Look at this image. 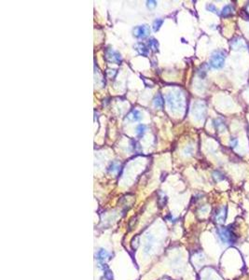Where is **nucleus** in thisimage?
Masks as SVG:
<instances>
[{
    "label": "nucleus",
    "instance_id": "15",
    "mask_svg": "<svg viewBox=\"0 0 249 280\" xmlns=\"http://www.w3.org/2000/svg\"><path fill=\"white\" fill-rule=\"evenodd\" d=\"M213 178H214L215 181H216V182L221 181V180H223V179L225 178L224 175H223L220 171H215V172L213 173Z\"/></svg>",
    "mask_w": 249,
    "mask_h": 280
},
{
    "label": "nucleus",
    "instance_id": "19",
    "mask_svg": "<svg viewBox=\"0 0 249 280\" xmlns=\"http://www.w3.org/2000/svg\"><path fill=\"white\" fill-rule=\"evenodd\" d=\"M206 9H207V11H211V12L218 13V12H217V9H216V7L214 4H208V5L206 6Z\"/></svg>",
    "mask_w": 249,
    "mask_h": 280
},
{
    "label": "nucleus",
    "instance_id": "17",
    "mask_svg": "<svg viewBox=\"0 0 249 280\" xmlns=\"http://www.w3.org/2000/svg\"><path fill=\"white\" fill-rule=\"evenodd\" d=\"M104 278L106 280H113L114 276H113V273H112L111 270H109L108 268H106V269L104 270Z\"/></svg>",
    "mask_w": 249,
    "mask_h": 280
},
{
    "label": "nucleus",
    "instance_id": "14",
    "mask_svg": "<svg viewBox=\"0 0 249 280\" xmlns=\"http://www.w3.org/2000/svg\"><path fill=\"white\" fill-rule=\"evenodd\" d=\"M149 47L152 51L156 52V51L158 50V48H159V43H158V41H157L156 39L151 38V39L149 41Z\"/></svg>",
    "mask_w": 249,
    "mask_h": 280
},
{
    "label": "nucleus",
    "instance_id": "10",
    "mask_svg": "<svg viewBox=\"0 0 249 280\" xmlns=\"http://www.w3.org/2000/svg\"><path fill=\"white\" fill-rule=\"evenodd\" d=\"M136 49L138 52V53L141 54L142 56H148L149 55V50L148 49V47L145 44H143V43H137L136 45Z\"/></svg>",
    "mask_w": 249,
    "mask_h": 280
},
{
    "label": "nucleus",
    "instance_id": "24",
    "mask_svg": "<svg viewBox=\"0 0 249 280\" xmlns=\"http://www.w3.org/2000/svg\"><path fill=\"white\" fill-rule=\"evenodd\" d=\"M246 10H245V11H246V13H248L249 14V2L247 3V5H246V8H245Z\"/></svg>",
    "mask_w": 249,
    "mask_h": 280
},
{
    "label": "nucleus",
    "instance_id": "9",
    "mask_svg": "<svg viewBox=\"0 0 249 280\" xmlns=\"http://www.w3.org/2000/svg\"><path fill=\"white\" fill-rule=\"evenodd\" d=\"M127 119L131 121H138L141 120V114L139 110L137 109H133L127 116Z\"/></svg>",
    "mask_w": 249,
    "mask_h": 280
},
{
    "label": "nucleus",
    "instance_id": "7",
    "mask_svg": "<svg viewBox=\"0 0 249 280\" xmlns=\"http://www.w3.org/2000/svg\"><path fill=\"white\" fill-rule=\"evenodd\" d=\"M106 59L110 63H115V64H118V65H119L122 61L120 54L118 52H115L112 49H110L106 52Z\"/></svg>",
    "mask_w": 249,
    "mask_h": 280
},
{
    "label": "nucleus",
    "instance_id": "3",
    "mask_svg": "<svg viewBox=\"0 0 249 280\" xmlns=\"http://www.w3.org/2000/svg\"><path fill=\"white\" fill-rule=\"evenodd\" d=\"M225 60H226V52H223L221 50L215 51L210 56L209 65L215 69H220L224 66Z\"/></svg>",
    "mask_w": 249,
    "mask_h": 280
},
{
    "label": "nucleus",
    "instance_id": "18",
    "mask_svg": "<svg viewBox=\"0 0 249 280\" xmlns=\"http://www.w3.org/2000/svg\"><path fill=\"white\" fill-rule=\"evenodd\" d=\"M145 131H146V125H144V124H139V125L136 127V133H137L139 136L143 135V133H145Z\"/></svg>",
    "mask_w": 249,
    "mask_h": 280
},
{
    "label": "nucleus",
    "instance_id": "23",
    "mask_svg": "<svg viewBox=\"0 0 249 280\" xmlns=\"http://www.w3.org/2000/svg\"><path fill=\"white\" fill-rule=\"evenodd\" d=\"M192 151H193V148H192L191 146H189V147H187V148H186V150L184 151V152H185V154H186V155H190V154L192 153Z\"/></svg>",
    "mask_w": 249,
    "mask_h": 280
},
{
    "label": "nucleus",
    "instance_id": "22",
    "mask_svg": "<svg viewBox=\"0 0 249 280\" xmlns=\"http://www.w3.org/2000/svg\"><path fill=\"white\" fill-rule=\"evenodd\" d=\"M147 6H148L149 9H154L157 6V2L156 1H148Z\"/></svg>",
    "mask_w": 249,
    "mask_h": 280
},
{
    "label": "nucleus",
    "instance_id": "5",
    "mask_svg": "<svg viewBox=\"0 0 249 280\" xmlns=\"http://www.w3.org/2000/svg\"><path fill=\"white\" fill-rule=\"evenodd\" d=\"M193 116L196 120H202L204 118V113H205V106L202 102H198L194 105L193 109H192Z\"/></svg>",
    "mask_w": 249,
    "mask_h": 280
},
{
    "label": "nucleus",
    "instance_id": "1",
    "mask_svg": "<svg viewBox=\"0 0 249 280\" xmlns=\"http://www.w3.org/2000/svg\"><path fill=\"white\" fill-rule=\"evenodd\" d=\"M166 102L173 111H180L184 106V98L180 92L169 93L166 96Z\"/></svg>",
    "mask_w": 249,
    "mask_h": 280
},
{
    "label": "nucleus",
    "instance_id": "4",
    "mask_svg": "<svg viewBox=\"0 0 249 280\" xmlns=\"http://www.w3.org/2000/svg\"><path fill=\"white\" fill-rule=\"evenodd\" d=\"M149 32H150V29L146 25H138V26L135 27L134 30H133L134 36L136 38H139V39L146 38L149 36Z\"/></svg>",
    "mask_w": 249,
    "mask_h": 280
},
{
    "label": "nucleus",
    "instance_id": "6",
    "mask_svg": "<svg viewBox=\"0 0 249 280\" xmlns=\"http://www.w3.org/2000/svg\"><path fill=\"white\" fill-rule=\"evenodd\" d=\"M227 212H228V207L227 205H224V206H221L219 207L216 214H215V219L217 223L219 224H223L226 219H227Z\"/></svg>",
    "mask_w": 249,
    "mask_h": 280
},
{
    "label": "nucleus",
    "instance_id": "21",
    "mask_svg": "<svg viewBox=\"0 0 249 280\" xmlns=\"http://www.w3.org/2000/svg\"><path fill=\"white\" fill-rule=\"evenodd\" d=\"M118 169V165L117 163H112V164L110 165V166L108 167V170L111 171V172H115V171H117Z\"/></svg>",
    "mask_w": 249,
    "mask_h": 280
},
{
    "label": "nucleus",
    "instance_id": "8",
    "mask_svg": "<svg viewBox=\"0 0 249 280\" xmlns=\"http://www.w3.org/2000/svg\"><path fill=\"white\" fill-rule=\"evenodd\" d=\"M234 14V8L231 5H226L220 12V15L224 18H229Z\"/></svg>",
    "mask_w": 249,
    "mask_h": 280
},
{
    "label": "nucleus",
    "instance_id": "11",
    "mask_svg": "<svg viewBox=\"0 0 249 280\" xmlns=\"http://www.w3.org/2000/svg\"><path fill=\"white\" fill-rule=\"evenodd\" d=\"M108 257H109V253L105 249H104V248H100L97 251V253H96V259L98 260H101V261L106 260Z\"/></svg>",
    "mask_w": 249,
    "mask_h": 280
},
{
    "label": "nucleus",
    "instance_id": "13",
    "mask_svg": "<svg viewBox=\"0 0 249 280\" xmlns=\"http://www.w3.org/2000/svg\"><path fill=\"white\" fill-rule=\"evenodd\" d=\"M153 104H154V106L155 107H158V108H162L163 105H164V100L162 98V96L161 94H157L154 99H153Z\"/></svg>",
    "mask_w": 249,
    "mask_h": 280
},
{
    "label": "nucleus",
    "instance_id": "16",
    "mask_svg": "<svg viewBox=\"0 0 249 280\" xmlns=\"http://www.w3.org/2000/svg\"><path fill=\"white\" fill-rule=\"evenodd\" d=\"M162 24H163V20L162 19H157V20H155L154 23H153V29H154V31H158L161 28V26L162 25Z\"/></svg>",
    "mask_w": 249,
    "mask_h": 280
},
{
    "label": "nucleus",
    "instance_id": "20",
    "mask_svg": "<svg viewBox=\"0 0 249 280\" xmlns=\"http://www.w3.org/2000/svg\"><path fill=\"white\" fill-rule=\"evenodd\" d=\"M238 143H239L238 139L235 138V137H232V138L230 139V141H229V145H230V147L233 148V149L236 148V147L238 146Z\"/></svg>",
    "mask_w": 249,
    "mask_h": 280
},
{
    "label": "nucleus",
    "instance_id": "2",
    "mask_svg": "<svg viewBox=\"0 0 249 280\" xmlns=\"http://www.w3.org/2000/svg\"><path fill=\"white\" fill-rule=\"evenodd\" d=\"M216 233L220 240L225 244H234L237 241V236L230 227H219Z\"/></svg>",
    "mask_w": 249,
    "mask_h": 280
},
{
    "label": "nucleus",
    "instance_id": "12",
    "mask_svg": "<svg viewBox=\"0 0 249 280\" xmlns=\"http://www.w3.org/2000/svg\"><path fill=\"white\" fill-rule=\"evenodd\" d=\"M214 126L220 132H224L226 130V124L222 119H216L214 120Z\"/></svg>",
    "mask_w": 249,
    "mask_h": 280
}]
</instances>
